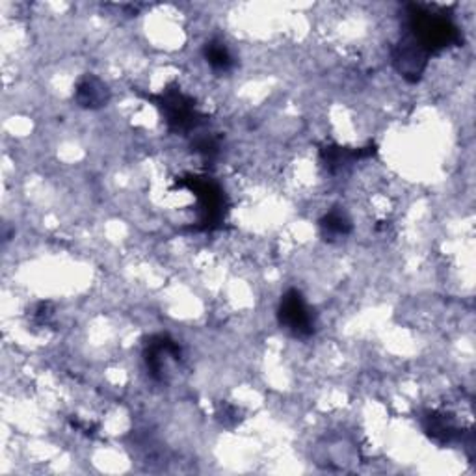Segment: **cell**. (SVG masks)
Masks as SVG:
<instances>
[{
    "label": "cell",
    "instance_id": "obj_1",
    "mask_svg": "<svg viewBox=\"0 0 476 476\" xmlns=\"http://www.w3.org/2000/svg\"><path fill=\"white\" fill-rule=\"evenodd\" d=\"M408 37H411L428 55H432L458 41V28L445 14L413 6L409 14Z\"/></svg>",
    "mask_w": 476,
    "mask_h": 476
},
{
    "label": "cell",
    "instance_id": "obj_2",
    "mask_svg": "<svg viewBox=\"0 0 476 476\" xmlns=\"http://www.w3.org/2000/svg\"><path fill=\"white\" fill-rule=\"evenodd\" d=\"M155 107L162 112L164 121L168 123L170 130L186 134L190 130H196L198 125L203 121V116L198 112L194 101L179 91L177 88H168L160 95H151Z\"/></svg>",
    "mask_w": 476,
    "mask_h": 476
},
{
    "label": "cell",
    "instance_id": "obj_3",
    "mask_svg": "<svg viewBox=\"0 0 476 476\" xmlns=\"http://www.w3.org/2000/svg\"><path fill=\"white\" fill-rule=\"evenodd\" d=\"M277 320L285 331L298 339L311 337L316 329L315 313L304 295L296 289H291L283 295L277 309Z\"/></svg>",
    "mask_w": 476,
    "mask_h": 476
},
{
    "label": "cell",
    "instance_id": "obj_4",
    "mask_svg": "<svg viewBox=\"0 0 476 476\" xmlns=\"http://www.w3.org/2000/svg\"><path fill=\"white\" fill-rule=\"evenodd\" d=\"M177 184L194 192L198 200V223H202V229H212L222 222L225 198L216 182L207 177H188L179 181Z\"/></svg>",
    "mask_w": 476,
    "mask_h": 476
},
{
    "label": "cell",
    "instance_id": "obj_5",
    "mask_svg": "<svg viewBox=\"0 0 476 476\" xmlns=\"http://www.w3.org/2000/svg\"><path fill=\"white\" fill-rule=\"evenodd\" d=\"M181 347L166 336L151 337L150 343H146L144 361L148 372L157 382H168L170 376L173 374V368L181 363Z\"/></svg>",
    "mask_w": 476,
    "mask_h": 476
},
{
    "label": "cell",
    "instance_id": "obj_6",
    "mask_svg": "<svg viewBox=\"0 0 476 476\" xmlns=\"http://www.w3.org/2000/svg\"><path fill=\"white\" fill-rule=\"evenodd\" d=\"M428 58H430V55L420 49L411 37H404L393 51V64L397 71L409 82H417L422 77L428 66Z\"/></svg>",
    "mask_w": 476,
    "mask_h": 476
},
{
    "label": "cell",
    "instance_id": "obj_7",
    "mask_svg": "<svg viewBox=\"0 0 476 476\" xmlns=\"http://www.w3.org/2000/svg\"><path fill=\"white\" fill-rule=\"evenodd\" d=\"M422 428L428 438L434 440L440 445H450L461 440V428L454 422V419L447 413L428 411L422 417Z\"/></svg>",
    "mask_w": 476,
    "mask_h": 476
},
{
    "label": "cell",
    "instance_id": "obj_8",
    "mask_svg": "<svg viewBox=\"0 0 476 476\" xmlns=\"http://www.w3.org/2000/svg\"><path fill=\"white\" fill-rule=\"evenodd\" d=\"M75 101L82 109L98 110V109L107 107V103L110 101V89L99 77L88 75L82 80H78V84H77Z\"/></svg>",
    "mask_w": 476,
    "mask_h": 476
},
{
    "label": "cell",
    "instance_id": "obj_9",
    "mask_svg": "<svg viewBox=\"0 0 476 476\" xmlns=\"http://www.w3.org/2000/svg\"><path fill=\"white\" fill-rule=\"evenodd\" d=\"M374 153V148H370L368 151H361V150H348V148H324L322 150V160H324V166L331 171L336 173L347 166H350L352 162H356L357 159L361 157H368Z\"/></svg>",
    "mask_w": 476,
    "mask_h": 476
},
{
    "label": "cell",
    "instance_id": "obj_10",
    "mask_svg": "<svg viewBox=\"0 0 476 476\" xmlns=\"http://www.w3.org/2000/svg\"><path fill=\"white\" fill-rule=\"evenodd\" d=\"M320 229L326 241H337L352 233V220L343 209H333L320 220Z\"/></svg>",
    "mask_w": 476,
    "mask_h": 476
},
{
    "label": "cell",
    "instance_id": "obj_11",
    "mask_svg": "<svg viewBox=\"0 0 476 476\" xmlns=\"http://www.w3.org/2000/svg\"><path fill=\"white\" fill-rule=\"evenodd\" d=\"M203 57L207 60V64L216 71V73H227L233 69L234 66V58L229 51V47L220 41V39H211L205 49H203Z\"/></svg>",
    "mask_w": 476,
    "mask_h": 476
},
{
    "label": "cell",
    "instance_id": "obj_12",
    "mask_svg": "<svg viewBox=\"0 0 476 476\" xmlns=\"http://www.w3.org/2000/svg\"><path fill=\"white\" fill-rule=\"evenodd\" d=\"M32 318H34V322L39 324V326H47V324H49L51 318H53L51 304H39L37 309H36V313L32 315Z\"/></svg>",
    "mask_w": 476,
    "mask_h": 476
}]
</instances>
